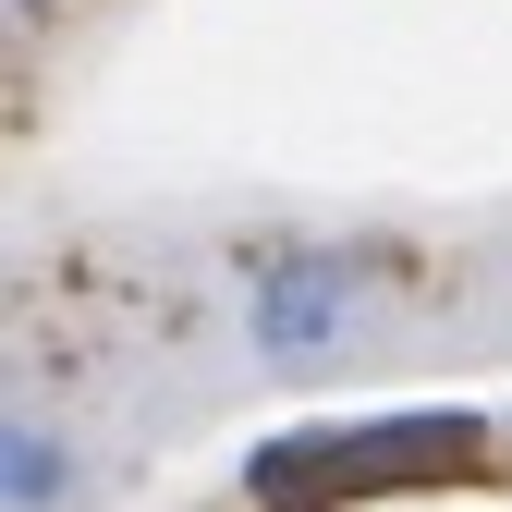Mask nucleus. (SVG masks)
Segmentation results:
<instances>
[{
    "label": "nucleus",
    "mask_w": 512,
    "mask_h": 512,
    "mask_svg": "<svg viewBox=\"0 0 512 512\" xmlns=\"http://www.w3.org/2000/svg\"><path fill=\"white\" fill-rule=\"evenodd\" d=\"M488 452V415L464 403H415V415H342V427H281L244 452V488L269 512H330V500H378V488H427L464 476Z\"/></svg>",
    "instance_id": "obj_1"
},
{
    "label": "nucleus",
    "mask_w": 512,
    "mask_h": 512,
    "mask_svg": "<svg viewBox=\"0 0 512 512\" xmlns=\"http://www.w3.org/2000/svg\"><path fill=\"white\" fill-rule=\"evenodd\" d=\"M244 317H256V354H269V366L342 354V330H354V256H269Z\"/></svg>",
    "instance_id": "obj_2"
},
{
    "label": "nucleus",
    "mask_w": 512,
    "mask_h": 512,
    "mask_svg": "<svg viewBox=\"0 0 512 512\" xmlns=\"http://www.w3.org/2000/svg\"><path fill=\"white\" fill-rule=\"evenodd\" d=\"M61 500H74V439L13 415L0 427V512H61Z\"/></svg>",
    "instance_id": "obj_3"
}]
</instances>
